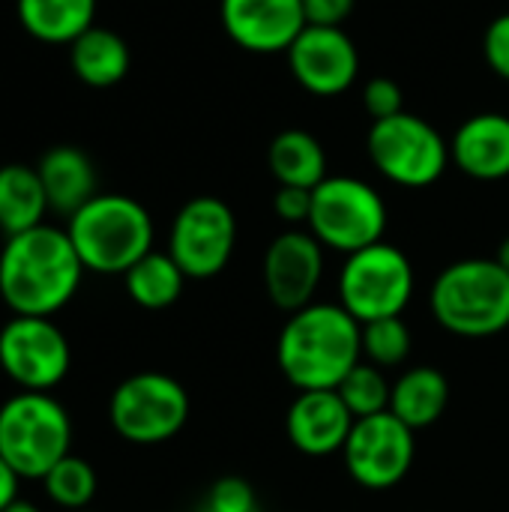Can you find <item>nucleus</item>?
Masks as SVG:
<instances>
[{"label":"nucleus","instance_id":"1","mask_svg":"<svg viewBox=\"0 0 509 512\" xmlns=\"http://www.w3.org/2000/svg\"><path fill=\"white\" fill-rule=\"evenodd\" d=\"M84 273L66 228L42 222L6 237L0 249V300L12 315L51 318L72 303Z\"/></svg>","mask_w":509,"mask_h":512},{"label":"nucleus","instance_id":"2","mask_svg":"<svg viewBox=\"0 0 509 512\" xmlns=\"http://www.w3.org/2000/svg\"><path fill=\"white\" fill-rule=\"evenodd\" d=\"M363 360V324L339 303H309L291 312L276 339V366L297 390H336Z\"/></svg>","mask_w":509,"mask_h":512},{"label":"nucleus","instance_id":"3","mask_svg":"<svg viewBox=\"0 0 509 512\" xmlns=\"http://www.w3.org/2000/svg\"><path fill=\"white\" fill-rule=\"evenodd\" d=\"M66 234L87 273L123 276L135 261L153 252V219L129 195L99 192L66 219Z\"/></svg>","mask_w":509,"mask_h":512},{"label":"nucleus","instance_id":"4","mask_svg":"<svg viewBox=\"0 0 509 512\" xmlns=\"http://www.w3.org/2000/svg\"><path fill=\"white\" fill-rule=\"evenodd\" d=\"M429 309L453 336H498L509 330V273L495 258L453 261L432 282Z\"/></svg>","mask_w":509,"mask_h":512},{"label":"nucleus","instance_id":"5","mask_svg":"<svg viewBox=\"0 0 509 512\" xmlns=\"http://www.w3.org/2000/svg\"><path fill=\"white\" fill-rule=\"evenodd\" d=\"M72 453V417L51 393L18 390L0 405V456L21 480H42Z\"/></svg>","mask_w":509,"mask_h":512},{"label":"nucleus","instance_id":"6","mask_svg":"<svg viewBox=\"0 0 509 512\" xmlns=\"http://www.w3.org/2000/svg\"><path fill=\"white\" fill-rule=\"evenodd\" d=\"M186 387L165 372H135L108 399V423L126 444L156 447L177 438L189 420Z\"/></svg>","mask_w":509,"mask_h":512},{"label":"nucleus","instance_id":"7","mask_svg":"<svg viewBox=\"0 0 509 512\" xmlns=\"http://www.w3.org/2000/svg\"><path fill=\"white\" fill-rule=\"evenodd\" d=\"M414 264L411 258L381 240L354 255H345L339 270V306L360 324L396 318L411 306Z\"/></svg>","mask_w":509,"mask_h":512},{"label":"nucleus","instance_id":"8","mask_svg":"<svg viewBox=\"0 0 509 512\" xmlns=\"http://www.w3.org/2000/svg\"><path fill=\"white\" fill-rule=\"evenodd\" d=\"M309 231L324 249L354 255L384 240L387 204L381 192L360 177H327L312 189Z\"/></svg>","mask_w":509,"mask_h":512},{"label":"nucleus","instance_id":"9","mask_svg":"<svg viewBox=\"0 0 509 512\" xmlns=\"http://www.w3.org/2000/svg\"><path fill=\"white\" fill-rule=\"evenodd\" d=\"M366 150L381 177L402 189H426L447 171L450 141L426 120L402 111L387 120H375L366 138Z\"/></svg>","mask_w":509,"mask_h":512},{"label":"nucleus","instance_id":"10","mask_svg":"<svg viewBox=\"0 0 509 512\" xmlns=\"http://www.w3.org/2000/svg\"><path fill=\"white\" fill-rule=\"evenodd\" d=\"M237 246V216L216 195H198L186 201L168 231V255L186 273V279L204 282L219 276Z\"/></svg>","mask_w":509,"mask_h":512},{"label":"nucleus","instance_id":"11","mask_svg":"<svg viewBox=\"0 0 509 512\" xmlns=\"http://www.w3.org/2000/svg\"><path fill=\"white\" fill-rule=\"evenodd\" d=\"M72 348L51 318L12 315L0 327V369L27 393H51L66 381Z\"/></svg>","mask_w":509,"mask_h":512},{"label":"nucleus","instance_id":"12","mask_svg":"<svg viewBox=\"0 0 509 512\" xmlns=\"http://www.w3.org/2000/svg\"><path fill=\"white\" fill-rule=\"evenodd\" d=\"M417 432L408 429L390 411L354 420L342 462L348 477L366 492L396 489L414 468L417 459Z\"/></svg>","mask_w":509,"mask_h":512},{"label":"nucleus","instance_id":"13","mask_svg":"<svg viewBox=\"0 0 509 512\" xmlns=\"http://www.w3.org/2000/svg\"><path fill=\"white\" fill-rule=\"evenodd\" d=\"M324 246L312 231L288 228L264 252L261 276L270 303L282 312H300L315 303V294L324 279Z\"/></svg>","mask_w":509,"mask_h":512},{"label":"nucleus","instance_id":"14","mask_svg":"<svg viewBox=\"0 0 509 512\" xmlns=\"http://www.w3.org/2000/svg\"><path fill=\"white\" fill-rule=\"evenodd\" d=\"M294 81L321 99L339 96L354 87L360 75V54L342 27L306 24L294 45L285 51Z\"/></svg>","mask_w":509,"mask_h":512},{"label":"nucleus","instance_id":"15","mask_svg":"<svg viewBox=\"0 0 509 512\" xmlns=\"http://www.w3.org/2000/svg\"><path fill=\"white\" fill-rule=\"evenodd\" d=\"M228 39L252 54H279L306 27L303 0H219Z\"/></svg>","mask_w":509,"mask_h":512},{"label":"nucleus","instance_id":"16","mask_svg":"<svg viewBox=\"0 0 509 512\" xmlns=\"http://www.w3.org/2000/svg\"><path fill=\"white\" fill-rule=\"evenodd\" d=\"M351 429L354 414L336 390H303L285 414V435L291 447L312 459L342 453Z\"/></svg>","mask_w":509,"mask_h":512},{"label":"nucleus","instance_id":"17","mask_svg":"<svg viewBox=\"0 0 509 512\" xmlns=\"http://www.w3.org/2000/svg\"><path fill=\"white\" fill-rule=\"evenodd\" d=\"M450 159L471 180L495 183L509 177V117L483 111L468 117L450 138Z\"/></svg>","mask_w":509,"mask_h":512},{"label":"nucleus","instance_id":"18","mask_svg":"<svg viewBox=\"0 0 509 512\" xmlns=\"http://www.w3.org/2000/svg\"><path fill=\"white\" fill-rule=\"evenodd\" d=\"M39 180L48 198V210L57 216H72L78 213L90 198H96V168L90 156L72 144H57L42 153L39 165Z\"/></svg>","mask_w":509,"mask_h":512},{"label":"nucleus","instance_id":"19","mask_svg":"<svg viewBox=\"0 0 509 512\" xmlns=\"http://www.w3.org/2000/svg\"><path fill=\"white\" fill-rule=\"evenodd\" d=\"M450 405V381L435 366H411L393 381L390 414L408 429L420 432L435 426Z\"/></svg>","mask_w":509,"mask_h":512},{"label":"nucleus","instance_id":"20","mask_svg":"<svg viewBox=\"0 0 509 512\" xmlns=\"http://www.w3.org/2000/svg\"><path fill=\"white\" fill-rule=\"evenodd\" d=\"M129 45L108 27H90L69 45V66L87 87H114L129 72Z\"/></svg>","mask_w":509,"mask_h":512},{"label":"nucleus","instance_id":"21","mask_svg":"<svg viewBox=\"0 0 509 512\" xmlns=\"http://www.w3.org/2000/svg\"><path fill=\"white\" fill-rule=\"evenodd\" d=\"M267 168L279 186L315 189L327 180V153L306 129H285L267 147Z\"/></svg>","mask_w":509,"mask_h":512},{"label":"nucleus","instance_id":"22","mask_svg":"<svg viewBox=\"0 0 509 512\" xmlns=\"http://www.w3.org/2000/svg\"><path fill=\"white\" fill-rule=\"evenodd\" d=\"M21 27L48 45H72L93 27L96 0H15Z\"/></svg>","mask_w":509,"mask_h":512},{"label":"nucleus","instance_id":"23","mask_svg":"<svg viewBox=\"0 0 509 512\" xmlns=\"http://www.w3.org/2000/svg\"><path fill=\"white\" fill-rule=\"evenodd\" d=\"M48 213V198L36 165L9 162L0 165V231L15 237L42 225Z\"/></svg>","mask_w":509,"mask_h":512},{"label":"nucleus","instance_id":"24","mask_svg":"<svg viewBox=\"0 0 509 512\" xmlns=\"http://www.w3.org/2000/svg\"><path fill=\"white\" fill-rule=\"evenodd\" d=\"M123 288L129 300L147 312H162L174 306L186 288V273L168 252H147L123 273Z\"/></svg>","mask_w":509,"mask_h":512},{"label":"nucleus","instance_id":"25","mask_svg":"<svg viewBox=\"0 0 509 512\" xmlns=\"http://www.w3.org/2000/svg\"><path fill=\"white\" fill-rule=\"evenodd\" d=\"M42 486L54 507H60L63 512H78L90 510L99 489V477L87 459L69 453L42 477Z\"/></svg>","mask_w":509,"mask_h":512},{"label":"nucleus","instance_id":"26","mask_svg":"<svg viewBox=\"0 0 509 512\" xmlns=\"http://www.w3.org/2000/svg\"><path fill=\"white\" fill-rule=\"evenodd\" d=\"M336 393L342 396V402L348 405V411L354 414V420L363 417H375L390 411V396H393V381L387 378L384 369L360 360L336 387Z\"/></svg>","mask_w":509,"mask_h":512},{"label":"nucleus","instance_id":"27","mask_svg":"<svg viewBox=\"0 0 509 512\" xmlns=\"http://www.w3.org/2000/svg\"><path fill=\"white\" fill-rule=\"evenodd\" d=\"M414 348V333L402 315L363 324V360L378 369H399L408 363Z\"/></svg>","mask_w":509,"mask_h":512},{"label":"nucleus","instance_id":"28","mask_svg":"<svg viewBox=\"0 0 509 512\" xmlns=\"http://www.w3.org/2000/svg\"><path fill=\"white\" fill-rule=\"evenodd\" d=\"M198 512H261L255 489L243 477H219Z\"/></svg>","mask_w":509,"mask_h":512},{"label":"nucleus","instance_id":"29","mask_svg":"<svg viewBox=\"0 0 509 512\" xmlns=\"http://www.w3.org/2000/svg\"><path fill=\"white\" fill-rule=\"evenodd\" d=\"M402 87L387 78V75H378V78H369L366 87H363V108L369 111L372 123L375 120H387V117H396L405 111L402 105Z\"/></svg>","mask_w":509,"mask_h":512},{"label":"nucleus","instance_id":"30","mask_svg":"<svg viewBox=\"0 0 509 512\" xmlns=\"http://www.w3.org/2000/svg\"><path fill=\"white\" fill-rule=\"evenodd\" d=\"M483 57L498 78L509 81V12L489 21L483 33Z\"/></svg>","mask_w":509,"mask_h":512},{"label":"nucleus","instance_id":"31","mask_svg":"<svg viewBox=\"0 0 509 512\" xmlns=\"http://www.w3.org/2000/svg\"><path fill=\"white\" fill-rule=\"evenodd\" d=\"M273 210L282 222L294 225H309L312 213V189H297V186H279L273 198Z\"/></svg>","mask_w":509,"mask_h":512},{"label":"nucleus","instance_id":"32","mask_svg":"<svg viewBox=\"0 0 509 512\" xmlns=\"http://www.w3.org/2000/svg\"><path fill=\"white\" fill-rule=\"evenodd\" d=\"M306 24L318 27H342V21L354 12V0H303Z\"/></svg>","mask_w":509,"mask_h":512},{"label":"nucleus","instance_id":"33","mask_svg":"<svg viewBox=\"0 0 509 512\" xmlns=\"http://www.w3.org/2000/svg\"><path fill=\"white\" fill-rule=\"evenodd\" d=\"M18 486H21V477L3 462V456H0V512L6 510L12 501H18L21 495H18Z\"/></svg>","mask_w":509,"mask_h":512},{"label":"nucleus","instance_id":"34","mask_svg":"<svg viewBox=\"0 0 509 512\" xmlns=\"http://www.w3.org/2000/svg\"><path fill=\"white\" fill-rule=\"evenodd\" d=\"M495 261L509 273V234L501 240V246H498V252H495Z\"/></svg>","mask_w":509,"mask_h":512},{"label":"nucleus","instance_id":"35","mask_svg":"<svg viewBox=\"0 0 509 512\" xmlns=\"http://www.w3.org/2000/svg\"><path fill=\"white\" fill-rule=\"evenodd\" d=\"M3 512H42V510H39L33 501H24V498H18V501H12V504H9V507H6Z\"/></svg>","mask_w":509,"mask_h":512},{"label":"nucleus","instance_id":"36","mask_svg":"<svg viewBox=\"0 0 509 512\" xmlns=\"http://www.w3.org/2000/svg\"><path fill=\"white\" fill-rule=\"evenodd\" d=\"M78 512H96V510H78Z\"/></svg>","mask_w":509,"mask_h":512}]
</instances>
